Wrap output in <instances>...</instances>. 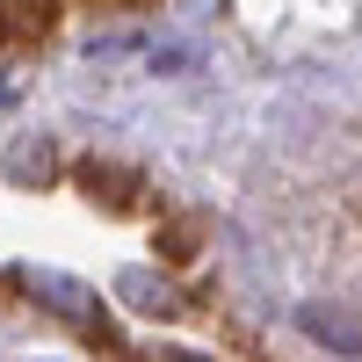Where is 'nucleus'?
<instances>
[{"instance_id": "f03ea898", "label": "nucleus", "mask_w": 362, "mask_h": 362, "mask_svg": "<svg viewBox=\"0 0 362 362\" xmlns=\"http://www.w3.org/2000/svg\"><path fill=\"white\" fill-rule=\"evenodd\" d=\"M116 297H131V312H153V319L174 312V290L153 283V276H138V268H131V276H116Z\"/></svg>"}, {"instance_id": "20e7f679", "label": "nucleus", "mask_w": 362, "mask_h": 362, "mask_svg": "<svg viewBox=\"0 0 362 362\" xmlns=\"http://www.w3.org/2000/svg\"><path fill=\"white\" fill-rule=\"evenodd\" d=\"M174 362H203V355H174Z\"/></svg>"}, {"instance_id": "7ed1b4c3", "label": "nucleus", "mask_w": 362, "mask_h": 362, "mask_svg": "<svg viewBox=\"0 0 362 362\" xmlns=\"http://www.w3.org/2000/svg\"><path fill=\"white\" fill-rule=\"evenodd\" d=\"M29 290H37V297H58V312H66V319H80L87 305H95V297H87L80 283H66V276H29Z\"/></svg>"}, {"instance_id": "f257e3e1", "label": "nucleus", "mask_w": 362, "mask_h": 362, "mask_svg": "<svg viewBox=\"0 0 362 362\" xmlns=\"http://www.w3.org/2000/svg\"><path fill=\"white\" fill-rule=\"evenodd\" d=\"M297 326H305L319 348L362 362V319H355V312H341V305H297Z\"/></svg>"}]
</instances>
